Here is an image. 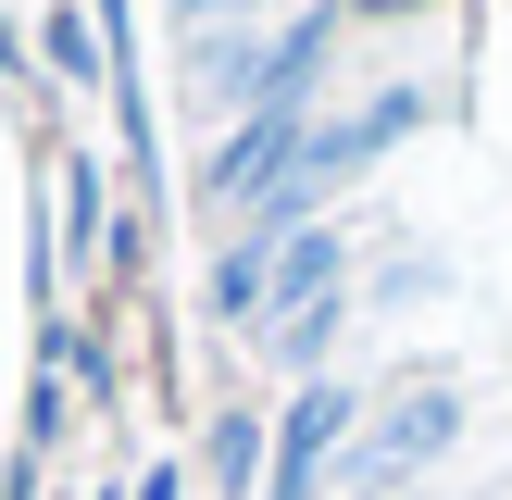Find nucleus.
<instances>
[{"mask_svg": "<svg viewBox=\"0 0 512 500\" xmlns=\"http://www.w3.org/2000/svg\"><path fill=\"white\" fill-rule=\"evenodd\" d=\"M363 388L350 375H313V388H288V413H275V450H263V500H325L350 475V450H363Z\"/></svg>", "mask_w": 512, "mask_h": 500, "instance_id": "obj_1", "label": "nucleus"}, {"mask_svg": "<svg viewBox=\"0 0 512 500\" xmlns=\"http://www.w3.org/2000/svg\"><path fill=\"white\" fill-rule=\"evenodd\" d=\"M450 438H463V388L450 375H413V388H388L375 400V425H363V450H350V488L338 500H400L425 463H450Z\"/></svg>", "mask_w": 512, "mask_h": 500, "instance_id": "obj_2", "label": "nucleus"}, {"mask_svg": "<svg viewBox=\"0 0 512 500\" xmlns=\"http://www.w3.org/2000/svg\"><path fill=\"white\" fill-rule=\"evenodd\" d=\"M338 288H350V225L325 213V225H300V238H275V250H263V313H250V325L313 313V300H338Z\"/></svg>", "mask_w": 512, "mask_h": 500, "instance_id": "obj_3", "label": "nucleus"}, {"mask_svg": "<svg viewBox=\"0 0 512 500\" xmlns=\"http://www.w3.org/2000/svg\"><path fill=\"white\" fill-rule=\"evenodd\" d=\"M350 313H363V275H350L338 300H313V313H275V325H263V363H275V375H300V388H313V375H325V350L350 338Z\"/></svg>", "mask_w": 512, "mask_h": 500, "instance_id": "obj_4", "label": "nucleus"}, {"mask_svg": "<svg viewBox=\"0 0 512 500\" xmlns=\"http://www.w3.org/2000/svg\"><path fill=\"white\" fill-rule=\"evenodd\" d=\"M38 50H50L63 88H113V50H100V13H88V0H50V13H38Z\"/></svg>", "mask_w": 512, "mask_h": 500, "instance_id": "obj_5", "label": "nucleus"}, {"mask_svg": "<svg viewBox=\"0 0 512 500\" xmlns=\"http://www.w3.org/2000/svg\"><path fill=\"white\" fill-rule=\"evenodd\" d=\"M263 413H250V400H225V413H213V475H225V488H250V500H263Z\"/></svg>", "mask_w": 512, "mask_h": 500, "instance_id": "obj_6", "label": "nucleus"}, {"mask_svg": "<svg viewBox=\"0 0 512 500\" xmlns=\"http://www.w3.org/2000/svg\"><path fill=\"white\" fill-rule=\"evenodd\" d=\"M63 263H100V163L63 150Z\"/></svg>", "mask_w": 512, "mask_h": 500, "instance_id": "obj_7", "label": "nucleus"}, {"mask_svg": "<svg viewBox=\"0 0 512 500\" xmlns=\"http://www.w3.org/2000/svg\"><path fill=\"white\" fill-rule=\"evenodd\" d=\"M188 38H225V25H263V13H300V0H163Z\"/></svg>", "mask_w": 512, "mask_h": 500, "instance_id": "obj_8", "label": "nucleus"}, {"mask_svg": "<svg viewBox=\"0 0 512 500\" xmlns=\"http://www.w3.org/2000/svg\"><path fill=\"white\" fill-rule=\"evenodd\" d=\"M363 500H375V488H363Z\"/></svg>", "mask_w": 512, "mask_h": 500, "instance_id": "obj_9", "label": "nucleus"}]
</instances>
